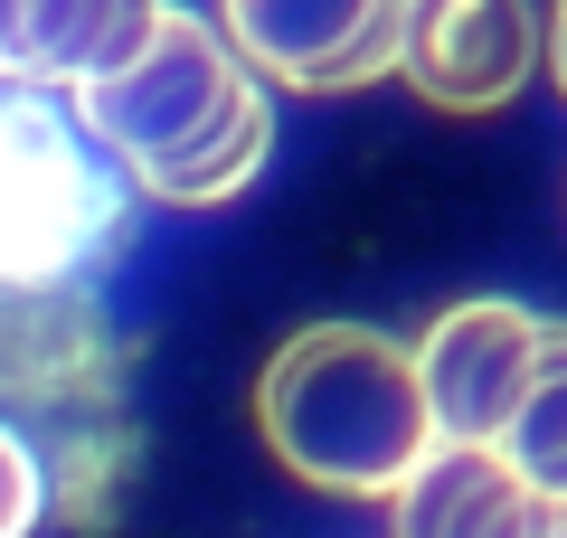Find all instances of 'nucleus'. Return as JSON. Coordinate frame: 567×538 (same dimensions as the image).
Wrapping results in <instances>:
<instances>
[{"label": "nucleus", "mask_w": 567, "mask_h": 538, "mask_svg": "<svg viewBox=\"0 0 567 538\" xmlns=\"http://www.w3.org/2000/svg\"><path fill=\"white\" fill-rule=\"evenodd\" d=\"M256 425L284 454V473L350 500H388L445 444L416 387V350H398L369 321H312L284 340L256 379Z\"/></svg>", "instance_id": "obj_1"}, {"label": "nucleus", "mask_w": 567, "mask_h": 538, "mask_svg": "<svg viewBox=\"0 0 567 538\" xmlns=\"http://www.w3.org/2000/svg\"><path fill=\"white\" fill-rule=\"evenodd\" d=\"M123 237V161L39 85H0V293H66Z\"/></svg>", "instance_id": "obj_2"}, {"label": "nucleus", "mask_w": 567, "mask_h": 538, "mask_svg": "<svg viewBox=\"0 0 567 538\" xmlns=\"http://www.w3.org/2000/svg\"><path fill=\"white\" fill-rule=\"evenodd\" d=\"M246 76H256V66L227 48V29L189 20V10H162L123 66H104V76L66 85V114H76L85 133L123 161V170H142V161L181 152L199 123H218L227 95H237Z\"/></svg>", "instance_id": "obj_3"}, {"label": "nucleus", "mask_w": 567, "mask_h": 538, "mask_svg": "<svg viewBox=\"0 0 567 538\" xmlns=\"http://www.w3.org/2000/svg\"><path fill=\"white\" fill-rule=\"evenodd\" d=\"M539 340L548 321L529 302H445L416 340V387H425V416L445 444H502V425L520 416L529 397V369H539Z\"/></svg>", "instance_id": "obj_4"}, {"label": "nucleus", "mask_w": 567, "mask_h": 538, "mask_svg": "<svg viewBox=\"0 0 567 538\" xmlns=\"http://www.w3.org/2000/svg\"><path fill=\"white\" fill-rule=\"evenodd\" d=\"M539 10L529 0H398V76L445 114H492L539 76Z\"/></svg>", "instance_id": "obj_5"}, {"label": "nucleus", "mask_w": 567, "mask_h": 538, "mask_svg": "<svg viewBox=\"0 0 567 538\" xmlns=\"http://www.w3.org/2000/svg\"><path fill=\"white\" fill-rule=\"evenodd\" d=\"M218 29L256 76L312 95L398 76V0H218Z\"/></svg>", "instance_id": "obj_6"}, {"label": "nucleus", "mask_w": 567, "mask_h": 538, "mask_svg": "<svg viewBox=\"0 0 567 538\" xmlns=\"http://www.w3.org/2000/svg\"><path fill=\"white\" fill-rule=\"evenodd\" d=\"M171 0H0V85H85L142 48Z\"/></svg>", "instance_id": "obj_7"}, {"label": "nucleus", "mask_w": 567, "mask_h": 538, "mask_svg": "<svg viewBox=\"0 0 567 538\" xmlns=\"http://www.w3.org/2000/svg\"><path fill=\"white\" fill-rule=\"evenodd\" d=\"M548 500L511 473L492 444H435L416 473L388 492V529L398 538H529Z\"/></svg>", "instance_id": "obj_8"}, {"label": "nucleus", "mask_w": 567, "mask_h": 538, "mask_svg": "<svg viewBox=\"0 0 567 538\" xmlns=\"http://www.w3.org/2000/svg\"><path fill=\"white\" fill-rule=\"evenodd\" d=\"M265 152H275V104H265V76H246L218 123H199L181 152L142 161V170H123V179L152 189L162 208H218V199H237L246 179L265 170Z\"/></svg>", "instance_id": "obj_9"}, {"label": "nucleus", "mask_w": 567, "mask_h": 538, "mask_svg": "<svg viewBox=\"0 0 567 538\" xmlns=\"http://www.w3.org/2000/svg\"><path fill=\"white\" fill-rule=\"evenodd\" d=\"M492 454H502L539 500H567V321H548L539 369H529V397H520V416L502 425Z\"/></svg>", "instance_id": "obj_10"}, {"label": "nucleus", "mask_w": 567, "mask_h": 538, "mask_svg": "<svg viewBox=\"0 0 567 538\" xmlns=\"http://www.w3.org/2000/svg\"><path fill=\"white\" fill-rule=\"evenodd\" d=\"M48 519V463L20 425L0 416V538H29Z\"/></svg>", "instance_id": "obj_11"}, {"label": "nucleus", "mask_w": 567, "mask_h": 538, "mask_svg": "<svg viewBox=\"0 0 567 538\" xmlns=\"http://www.w3.org/2000/svg\"><path fill=\"white\" fill-rule=\"evenodd\" d=\"M548 76L567 85V0H558V10H548Z\"/></svg>", "instance_id": "obj_12"}, {"label": "nucleus", "mask_w": 567, "mask_h": 538, "mask_svg": "<svg viewBox=\"0 0 567 538\" xmlns=\"http://www.w3.org/2000/svg\"><path fill=\"white\" fill-rule=\"evenodd\" d=\"M529 538H567V500H548V510H539V529H529Z\"/></svg>", "instance_id": "obj_13"}]
</instances>
